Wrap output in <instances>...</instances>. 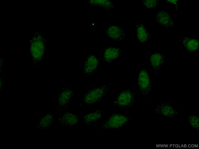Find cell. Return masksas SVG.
Returning a JSON list of instances; mask_svg holds the SVG:
<instances>
[{"label": "cell", "instance_id": "1", "mask_svg": "<svg viewBox=\"0 0 199 149\" xmlns=\"http://www.w3.org/2000/svg\"><path fill=\"white\" fill-rule=\"evenodd\" d=\"M131 120V118L126 115L122 113H115L96 125L92 128L94 130L118 129L125 126Z\"/></svg>", "mask_w": 199, "mask_h": 149}, {"label": "cell", "instance_id": "2", "mask_svg": "<svg viewBox=\"0 0 199 149\" xmlns=\"http://www.w3.org/2000/svg\"><path fill=\"white\" fill-rule=\"evenodd\" d=\"M111 85L110 83L103 84L88 90L83 96V102L88 105H92L98 103L109 91Z\"/></svg>", "mask_w": 199, "mask_h": 149}, {"label": "cell", "instance_id": "3", "mask_svg": "<svg viewBox=\"0 0 199 149\" xmlns=\"http://www.w3.org/2000/svg\"><path fill=\"white\" fill-rule=\"evenodd\" d=\"M136 96V93L133 90L129 89H124L115 97L113 104L118 107L128 108L134 104Z\"/></svg>", "mask_w": 199, "mask_h": 149}, {"label": "cell", "instance_id": "4", "mask_svg": "<svg viewBox=\"0 0 199 149\" xmlns=\"http://www.w3.org/2000/svg\"><path fill=\"white\" fill-rule=\"evenodd\" d=\"M137 82L142 95L148 97L152 90V85L149 74L145 68L141 69L138 74Z\"/></svg>", "mask_w": 199, "mask_h": 149}, {"label": "cell", "instance_id": "5", "mask_svg": "<svg viewBox=\"0 0 199 149\" xmlns=\"http://www.w3.org/2000/svg\"><path fill=\"white\" fill-rule=\"evenodd\" d=\"M154 113L167 118L175 117L179 111L172 105L166 101H161L157 104L154 110Z\"/></svg>", "mask_w": 199, "mask_h": 149}, {"label": "cell", "instance_id": "6", "mask_svg": "<svg viewBox=\"0 0 199 149\" xmlns=\"http://www.w3.org/2000/svg\"><path fill=\"white\" fill-rule=\"evenodd\" d=\"M156 22L160 25L167 28H171L174 27L175 23L170 14L168 12L160 10L156 14Z\"/></svg>", "mask_w": 199, "mask_h": 149}, {"label": "cell", "instance_id": "7", "mask_svg": "<svg viewBox=\"0 0 199 149\" xmlns=\"http://www.w3.org/2000/svg\"><path fill=\"white\" fill-rule=\"evenodd\" d=\"M99 61L97 57L93 55H89L84 64V74L86 76L92 75L97 69Z\"/></svg>", "mask_w": 199, "mask_h": 149}, {"label": "cell", "instance_id": "8", "mask_svg": "<svg viewBox=\"0 0 199 149\" xmlns=\"http://www.w3.org/2000/svg\"><path fill=\"white\" fill-rule=\"evenodd\" d=\"M179 41L182 46L187 51L194 53L199 48V42L196 38L188 37H180Z\"/></svg>", "mask_w": 199, "mask_h": 149}, {"label": "cell", "instance_id": "9", "mask_svg": "<svg viewBox=\"0 0 199 149\" xmlns=\"http://www.w3.org/2000/svg\"><path fill=\"white\" fill-rule=\"evenodd\" d=\"M106 32L109 38L115 41H121L125 38V32L123 29L117 25L108 26L106 28Z\"/></svg>", "mask_w": 199, "mask_h": 149}, {"label": "cell", "instance_id": "10", "mask_svg": "<svg viewBox=\"0 0 199 149\" xmlns=\"http://www.w3.org/2000/svg\"><path fill=\"white\" fill-rule=\"evenodd\" d=\"M165 56L163 54L159 52L154 53L150 56L149 63L154 74H156L163 65Z\"/></svg>", "mask_w": 199, "mask_h": 149}, {"label": "cell", "instance_id": "11", "mask_svg": "<svg viewBox=\"0 0 199 149\" xmlns=\"http://www.w3.org/2000/svg\"><path fill=\"white\" fill-rule=\"evenodd\" d=\"M103 112L100 110H96L86 113L82 118L84 124L88 126L93 127L103 117Z\"/></svg>", "mask_w": 199, "mask_h": 149}, {"label": "cell", "instance_id": "12", "mask_svg": "<svg viewBox=\"0 0 199 149\" xmlns=\"http://www.w3.org/2000/svg\"><path fill=\"white\" fill-rule=\"evenodd\" d=\"M73 95V92L71 89L66 88L63 89L58 97V107L59 108L66 107L69 104Z\"/></svg>", "mask_w": 199, "mask_h": 149}, {"label": "cell", "instance_id": "13", "mask_svg": "<svg viewBox=\"0 0 199 149\" xmlns=\"http://www.w3.org/2000/svg\"><path fill=\"white\" fill-rule=\"evenodd\" d=\"M136 32L138 40L142 43L148 42L150 35L143 24L140 21L137 22L136 25Z\"/></svg>", "mask_w": 199, "mask_h": 149}, {"label": "cell", "instance_id": "14", "mask_svg": "<svg viewBox=\"0 0 199 149\" xmlns=\"http://www.w3.org/2000/svg\"><path fill=\"white\" fill-rule=\"evenodd\" d=\"M120 49L118 48L110 47L104 50L103 58V60L106 63H110L116 60L119 56Z\"/></svg>", "mask_w": 199, "mask_h": 149}, {"label": "cell", "instance_id": "15", "mask_svg": "<svg viewBox=\"0 0 199 149\" xmlns=\"http://www.w3.org/2000/svg\"><path fill=\"white\" fill-rule=\"evenodd\" d=\"M79 118L76 114L70 112L65 113L59 121L62 125L68 126L75 125L78 122Z\"/></svg>", "mask_w": 199, "mask_h": 149}, {"label": "cell", "instance_id": "16", "mask_svg": "<svg viewBox=\"0 0 199 149\" xmlns=\"http://www.w3.org/2000/svg\"><path fill=\"white\" fill-rule=\"evenodd\" d=\"M88 4L92 6L100 7L106 9H110L113 8L114 4L109 0H92L88 1Z\"/></svg>", "mask_w": 199, "mask_h": 149}, {"label": "cell", "instance_id": "17", "mask_svg": "<svg viewBox=\"0 0 199 149\" xmlns=\"http://www.w3.org/2000/svg\"><path fill=\"white\" fill-rule=\"evenodd\" d=\"M53 119V115L50 113L46 114L40 119L39 122V126L41 128L46 129L51 125Z\"/></svg>", "mask_w": 199, "mask_h": 149}, {"label": "cell", "instance_id": "18", "mask_svg": "<svg viewBox=\"0 0 199 149\" xmlns=\"http://www.w3.org/2000/svg\"><path fill=\"white\" fill-rule=\"evenodd\" d=\"M189 124L193 129L198 130L199 129V116L196 115H190L188 116Z\"/></svg>", "mask_w": 199, "mask_h": 149}, {"label": "cell", "instance_id": "19", "mask_svg": "<svg viewBox=\"0 0 199 149\" xmlns=\"http://www.w3.org/2000/svg\"><path fill=\"white\" fill-rule=\"evenodd\" d=\"M142 4L143 6L147 9H153L156 8L159 3V1L143 0Z\"/></svg>", "mask_w": 199, "mask_h": 149}, {"label": "cell", "instance_id": "20", "mask_svg": "<svg viewBox=\"0 0 199 149\" xmlns=\"http://www.w3.org/2000/svg\"><path fill=\"white\" fill-rule=\"evenodd\" d=\"M166 2L173 4L176 6V8L178 9V0H166Z\"/></svg>", "mask_w": 199, "mask_h": 149}]
</instances>
